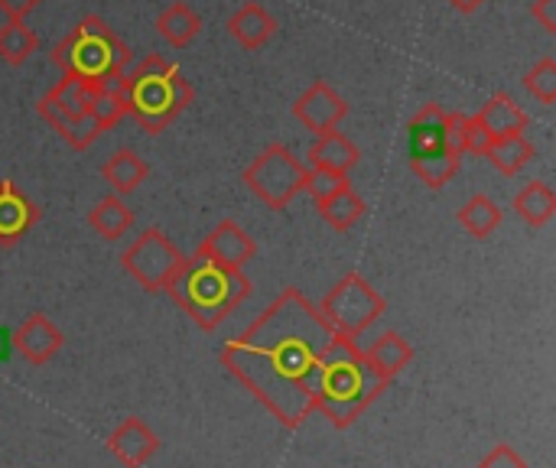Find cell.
<instances>
[{
	"instance_id": "cell-1",
	"label": "cell",
	"mask_w": 556,
	"mask_h": 468,
	"mask_svg": "<svg viewBox=\"0 0 556 468\" xmlns=\"http://www.w3.org/2000/svg\"><path fill=\"white\" fill-rule=\"evenodd\" d=\"M332 342L319 309L287 287L238 339L222 349V365L277 417L287 430L313 417L319 358Z\"/></svg>"
},
{
	"instance_id": "cell-2",
	"label": "cell",
	"mask_w": 556,
	"mask_h": 468,
	"mask_svg": "<svg viewBox=\"0 0 556 468\" xmlns=\"http://www.w3.org/2000/svg\"><path fill=\"white\" fill-rule=\"evenodd\" d=\"M391 388L365 358L352 339L332 336L319 358V375L313 388V414H323L332 427L349 430L358 423L368 407Z\"/></svg>"
},
{
	"instance_id": "cell-3",
	"label": "cell",
	"mask_w": 556,
	"mask_h": 468,
	"mask_svg": "<svg viewBox=\"0 0 556 468\" xmlns=\"http://www.w3.org/2000/svg\"><path fill=\"white\" fill-rule=\"evenodd\" d=\"M52 62L65 78H75L94 91L121 88L124 72L134 65V52L101 16H85L52 46Z\"/></svg>"
},
{
	"instance_id": "cell-4",
	"label": "cell",
	"mask_w": 556,
	"mask_h": 468,
	"mask_svg": "<svg viewBox=\"0 0 556 468\" xmlns=\"http://www.w3.org/2000/svg\"><path fill=\"white\" fill-rule=\"evenodd\" d=\"M166 293L202 332H215L251 296V280L244 270H225L202 254H192L182 261Z\"/></svg>"
},
{
	"instance_id": "cell-5",
	"label": "cell",
	"mask_w": 556,
	"mask_h": 468,
	"mask_svg": "<svg viewBox=\"0 0 556 468\" xmlns=\"http://www.w3.org/2000/svg\"><path fill=\"white\" fill-rule=\"evenodd\" d=\"M121 91L127 98V114L147 134H163L195 98L182 68L163 55H143L134 62L121 78Z\"/></svg>"
},
{
	"instance_id": "cell-6",
	"label": "cell",
	"mask_w": 556,
	"mask_h": 468,
	"mask_svg": "<svg viewBox=\"0 0 556 468\" xmlns=\"http://www.w3.org/2000/svg\"><path fill=\"white\" fill-rule=\"evenodd\" d=\"M384 309H388L384 296L362 274L352 270L323 296L319 316H323V322L329 326L332 336L355 342L362 332H368L384 316Z\"/></svg>"
},
{
	"instance_id": "cell-7",
	"label": "cell",
	"mask_w": 556,
	"mask_h": 468,
	"mask_svg": "<svg viewBox=\"0 0 556 468\" xmlns=\"http://www.w3.org/2000/svg\"><path fill=\"white\" fill-rule=\"evenodd\" d=\"M306 166L296 160V153L283 143L264 147L251 166H244L241 182L274 212H283L300 192H303Z\"/></svg>"
},
{
	"instance_id": "cell-8",
	"label": "cell",
	"mask_w": 556,
	"mask_h": 468,
	"mask_svg": "<svg viewBox=\"0 0 556 468\" xmlns=\"http://www.w3.org/2000/svg\"><path fill=\"white\" fill-rule=\"evenodd\" d=\"M182 251L169 241V235L163 228H143L130 248L121 254V267L134 277V283H140L147 293H160L173 283V277L182 267Z\"/></svg>"
},
{
	"instance_id": "cell-9",
	"label": "cell",
	"mask_w": 556,
	"mask_h": 468,
	"mask_svg": "<svg viewBox=\"0 0 556 468\" xmlns=\"http://www.w3.org/2000/svg\"><path fill=\"white\" fill-rule=\"evenodd\" d=\"M463 117L466 114H450L443 111L440 104H424L410 124H407V134H410V156H427V153H443V150H459V130H463ZM466 156V153H463Z\"/></svg>"
},
{
	"instance_id": "cell-10",
	"label": "cell",
	"mask_w": 556,
	"mask_h": 468,
	"mask_svg": "<svg viewBox=\"0 0 556 468\" xmlns=\"http://www.w3.org/2000/svg\"><path fill=\"white\" fill-rule=\"evenodd\" d=\"M349 114V104L345 98L323 78H316L296 101H293V117L316 137L336 130Z\"/></svg>"
},
{
	"instance_id": "cell-11",
	"label": "cell",
	"mask_w": 556,
	"mask_h": 468,
	"mask_svg": "<svg viewBox=\"0 0 556 468\" xmlns=\"http://www.w3.org/2000/svg\"><path fill=\"white\" fill-rule=\"evenodd\" d=\"M195 254H202L205 261H212L225 270H244L257 257V244L238 222L225 218L205 235V241L199 244Z\"/></svg>"
},
{
	"instance_id": "cell-12",
	"label": "cell",
	"mask_w": 556,
	"mask_h": 468,
	"mask_svg": "<svg viewBox=\"0 0 556 468\" xmlns=\"http://www.w3.org/2000/svg\"><path fill=\"white\" fill-rule=\"evenodd\" d=\"M10 342H13L16 355H20L26 365L42 368V365H49V362L62 352L65 336H62V329L52 326V319H49L46 313H29V316L16 326V332L10 336Z\"/></svg>"
},
{
	"instance_id": "cell-13",
	"label": "cell",
	"mask_w": 556,
	"mask_h": 468,
	"mask_svg": "<svg viewBox=\"0 0 556 468\" xmlns=\"http://www.w3.org/2000/svg\"><path fill=\"white\" fill-rule=\"evenodd\" d=\"M39 222L36 202L13 182L0 179V248L20 244Z\"/></svg>"
},
{
	"instance_id": "cell-14",
	"label": "cell",
	"mask_w": 556,
	"mask_h": 468,
	"mask_svg": "<svg viewBox=\"0 0 556 468\" xmlns=\"http://www.w3.org/2000/svg\"><path fill=\"white\" fill-rule=\"evenodd\" d=\"M156 450H160V440L140 417H127L108 437V453L124 468H143L156 456Z\"/></svg>"
},
{
	"instance_id": "cell-15",
	"label": "cell",
	"mask_w": 556,
	"mask_h": 468,
	"mask_svg": "<svg viewBox=\"0 0 556 468\" xmlns=\"http://www.w3.org/2000/svg\"><path fill=\"white\" fill-rule=\"evenodd\" d=\"M225 26H228L231 39H235L241 49L257 52V49H264V46L270 42V36L277 33V16H274L264 3L248 0V3H241V7L228 16Z\"/></svg>"
},
{
	"instance_id": "cell-16",
	"label": "cell",
	"mask_w": 556,
	"mask_h": 468,
	"mask_svg": "<svg viewBox=\"0 0 556 468\" xmlns=\"http://www.w3.org/2000/svg\"><path fill=\"white\" fill-rule=\"evenodd\" d=\"M306 160H309V169H329V173L349 176L362 163V150L342 130H329L313 140Z\"/></svg>"
},
{
	"instance_id": "cell-17",
	"label": "cell",
	"mask_w": 556,
	"mask_h": 468,
	"mask_svg": "<svg viewBox=\"0 0 556 468\" xmlns=\"http://www.w3.org/2000/svg\"><path fill=\"white\" fill-rule=\"evenodd\" d=\"M476 121L485 127V134L492 140H508V137H525V130L531 127L528 114L521 111V104L508 94H492L485 101V107L476 114Z\"/></svg>"
},
{
	"instance_id": "cell-18",
	"label": "cell",
	"mask_w": 556,
	"mask_h": 468,
	"mask_svg": "<svg viewBox=\"0 0 556 468\" xmlns=\"http://www.w3.org/2000/svg\"><path fill=\"white\" fill-rule=\"evenodd\" d=\"M147 176H150V166H147V160L140 156V153H134L130 147H121L114 156H108L104 160V166H101V179L111 186V195H130V192H137L143 182H147Z\"/></svg>"
},
{
	"instance_id": "cell-19",
	"label": "cell",
	"mask_w": 556,
	"mask_h": 468,
	"mask_svg": "<svg viewBox=\"0 0 556 468\" xmlns=\"http://www.w3.org/2000/svg\"><path fill=\"white\" fill-rule=\"evenodd\" d=\"M88 101H91V88L75 81V78H59L39 101H36V114H59V117H81L88 114Z\"/></svg>"
},
{
	"instance_id": "cell-20",
	"label": "cell",
	"mask_w": 556,
	"mask_h": 468,
	"mask_svg": "<svg viewBox=\"0 0 556 468\" xmlns=\"http://www.w3.org/2000/svg\"><path fill=\"white\" fill-rule=\"evenodd\" d=\"M365 358H368V365H371L384 381H394V378L414 362V349H410V342H407L404 336L384 332V336L375 339V345L365 352Z\"/></svg>"
},
{
	"instance_id": "cell-21",
	"label": "cell",
	"mask_w": 556,
	"mask_h": 468,
	"mask_svg": "<svg viewBox=\"0 0 556 468\" xmlns=\"http://www.w3.org/2000/svg\"><path fill=\"white\" fill-rule=\"evenodd\" d=\"M156 33H160L173 49H186V46L202 33V16H199L189 3L176 0V3H169V7L156 16Z\"/></svg>"
},
{
	"instance_id": "cell-22",
	"label": "cell",
	"mask_w": 556,
	"mask_h": 468,
	"mask_svg": "<svg viewBox=\"0 0 556 468\" xmlns=\"http://www.w3.org/2000/svg\"><path fill=\"white\" fill-rule=\"evenodd\" d=\"M88 228L104 238V241H117L134 228V212L121 195H104L91 212H88Z\"/></svg>"
},
{
	"instance_id": "cell-23",
	"label": "cell",
	"mask_w": 556,
	"mask_h": 468,
	"mask_svg": "<svg viewBox=\"0 0 556 468\" xmlns=\"http://www.w3.org/2000/svg\"><path fill=\"white\" fill-rule=\"evenodd\" d=\"M518 218L528 225V228H544L551 218L556 215V195L547 182H528L518 195H515V205Z\"/></svg>"
},
{
	"instance_id": "cell-24",
	"label": "cell",
	"mask_w": 556,
	"mask_h": 468,
	"mask_svg": "<svg viewBox=\"0 0 556 468\" xmlns=\"http://www.w3.org/2000/svg\"><path fill=\"white\" fill-rule=\"evenodd\" d=\"M502 218H505L502 205H498L495 199H489V195H472V199L456 212V222H459L472 238H479V241L492 238V235L498 231Z\"/></svg>"
},
{
	"instance_id": "cell-25",
	"label": "cell",
	"mask_w": 556,
	"mask_h": 468,
	"mask_svg": "<svg viewBox=\"0 0 556 468\" xmlns=\"http://www.w3.org/2000/svg\"><path fill=\"white\" fill-rule=\"evenodd\" d=\"M459 166H463V153H459V150L410 156V169H414V176H417L427 189H443L446 182H453V176L459 173Z\"/></svg>"
},
{
	"instance_id": "cell-26",
	"label": "cell",
	"mask_w": 556,
	"mask_h": 468,
	"mask_svg": "<svg viewBox=\"0 0 556 468\" xmlns=\"http://www.w3.org/2000/svg\"><path fill=\"white\" fill-rule=\"evenodd\" d=\"M316 208H319V218H323L329 228H336V231L355 228V225L365 218V212H368L365 199H362L352 186L342 189V192H336L329 202H323V205H316Z\"/></svg>"
},
{
	"instance_id": "cell-27",
	"label": "cell",
	"mask_w": 556,
	"mask_h": 468,
	"mask_svg": "<svg viewBox=\"0 0 556 468\" xmlns=\"http://www.w3.org/2000/svg\"><path fill=\"white\" fill-rule=\"evenodd\" d=\"M538 156V147L528 137H508V140H495L485 153V160L502 173V176H518L531 160Z\"/></svg>"
},
{
	"instance_id": "cell-28",
	"label": "cell",
	"mask_w": 556,
	"mask_h": 468,
	"mask_svg": "<svg viewBox=\"0 0 556 468\" xmlns=\"http://www.w3.org/2000/svg\"><path fill=\"white\" fill-rule=\"evenodd\" d=\"M75 153H85L91 143H98V137L104 134L98 127V121L91 114H81V117H59V114H39Z\"/></svg>"
},
{
	"instance_id": "cell-29",
	"label": "cell",
	"mask_w": 556,
	"mask_h": 468,
	"mask_svg": "<svg viewBox=\"0 0 556 468\" xmlns=\"http://www.w3.org/2000/svg\"><path fill=\"white\" fill-rule=\"evenodd\" d=\"M39 49V36L23 20H7L0 26V59L7 65H23Z\"/></svg>"
},
{
	"instance_id": "cell-30",
	"label": "cell",
	"mask_w": 556,
	"mask_h": 468,
	"mask_svg": "<svg viewBox=\"0 0 556 468\" xmlns=\"http://www.w3.org/2000/svg\"><path fill=\"white\" fill-rule=\"evenodd\" d=\"M88 114L98 121L101 130L117 127L127 117V98H124V91L121 88H94L91 91V101H88Z\"/></svg>"
},
{
	"instance_id": "cell-31",
	"label": "cell",
	"mask_w": 556,
	"mask_h": 468,
	"mask_svg": "<svg viewBox=\"0 0 556 468\" xmlns=\"http://www.w3.org/2000/svg\"><path fill=\"white\" fill-rule=\"evenodd\" d=\"M525 88L531 98H538L541 104H554L556 101V59L544 55L534 68L525 72Z\"/></svg>"
},
{
	"instance_id": "cell-32",
	"label": "cell",
	"mask_w": 556,
	"mask_h": 468,
	"mask_svg": "<svg viewBox=\"0 0 556 468\" xmlns=\"http://www.w3.org/2000/svg\"><path fill=\"white\" fill-rule=\"evenodd\" d=\"M349 176H339V173H329V169H306V179H303V192L313 195L316 205L329 202L336 192L349 189Z\"/></svg>"
},
{
	"instance_id": "cell-33",
	"label": "cell",
	"mask_w": 556,
	"mask_h": 468,
	"mask_svg": "<svg viewBox=\"0 0 556 468\" xmlns=\"http://www.w3.org/2000/svg\"><path fill=\"white\" fill-rule=\"evenodd\" d=\"M492 143H495V140L485 134V127L476 121V114H472V117H463V130H459V147H463V153L485 156Z\"/></svg>"
},
{
	"instance_id": "cell-34",
	"label": "cell",
	"mask_w": 556,
	"mask_h": 468,
	"mask_svg": "<svg viewBox=\"0 0 556 468\" xmlns=\"http://www.w3.org/2000/svg\"><path fill=\"white\" fill-rule=\"evenodd\" d=\"M479 468H528V463L521 459V453L515 450V446H508V443H498L482 463Z\"/></svg>"
},
{
	"instance_id": "cell-35",
	"label": "cell",
	"mask_w": 556,
	"mask_h": 468,
	"mask_svg": "<svg viewBox=\"0 0 556 468\" xmlns=\"http://www.w3.org/2000/svg\"><path fill=\"white\" fill-rule=\"evenodd\" d=\"M531 16H534L547 33H556V0H534V3H531Z\"/></svg>"
},
{
	"instance_id": "cell-36",
	"label": "cell",
	"mask_w": 556,
	"mask_h": 468,
	"mask_svg": "<svg viewBox=\"0 0 556 468\" xmlns=\"http://www.w3.org/2000/svg\"><path fill=\"white\" fill-rule=\"evenodd\" d=\"M42 0H0V10L7 20H26V13H33Z\"/></svg>"
},
{
	"instance_id": "cell-37",
	"label": "cell",
	"mask_w": 556,
	"mask_h": 468,
	"mask_svg": "<svg viewBox=\"0 0 556 468\" xmlns=\"http://www.w3.org/2000/svg\"><path fill=\"white\" fill-rule=\"evenodd\" d=\"M453 10H459V13H476L485 0H446Z\"/></svg>"
}]
</instances>
